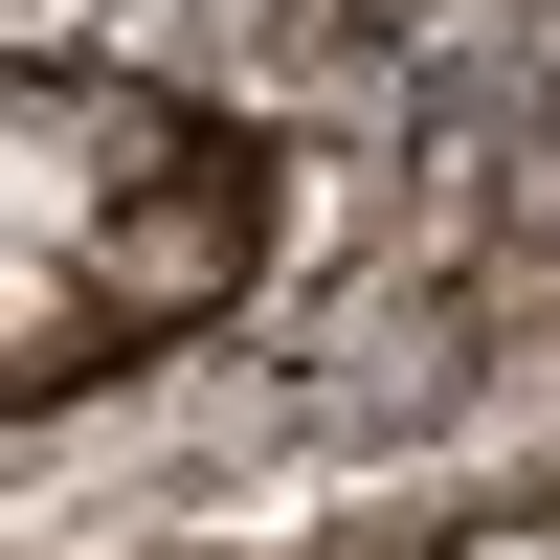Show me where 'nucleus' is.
I'll return each mask as SVG.
<instances>
[{
  "instance_id": "f257e3e1",
  "label": "nucleus",
  "mask_w": 560,
  "mask_h": 560,
  "mask_svg": "<svg viewBox=\"0 0 560 560\" xmlns=\"http://www.w3.org/2000/svg\"><path fill=\"white\" fill-rule=\"evenodd\" d=\"M247 158L158 90H90V68H23L0 90V404H68L90 359L179 337V314L247 292Z\"/></svg>"
}]
</instances>
